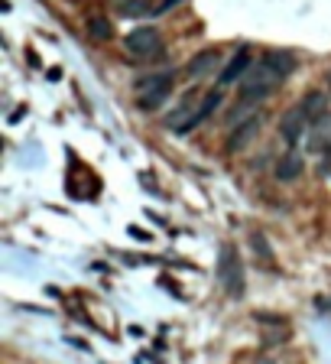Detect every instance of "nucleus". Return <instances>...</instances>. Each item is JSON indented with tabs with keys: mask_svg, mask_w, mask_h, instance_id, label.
<instances>
[{
	"mask_svg": "<svg viewBox=\"0 0 331 364\" xmlns=\"http://www.w3.org/2000/svg\"><path fill=\"white\" fill-rule=\"evenodd\" d=\"M280 82L282 78L273 72V69H267V65L260 62V65H254L250 72L244 75V82H241V98L244 101H267L273 95V91L280 88Z\"/></svg>",
	"mask_w": 331,
	"mask_h": 364,
	"instance_id": "nucleus-1",
	"label": "nucleus"
},
{
	"mask_svg": "<svg viewBox=\"0 0 331 364\" xmlns=\"http://www.w3.org/2000/svg\"><path fill=\"white\" fill-rule=\"evenodd\" d=\"M218 276L228 296H244V267H241V257L234 247H221V257H218Z\"/></svg>",
	"mask_w": 331,
	"mask_h": 364,
	"instance_id": "nucleus-2",
	"label": "nucleus"
},
{
	"mask_svg": "<svg viewBox=\"0 0 331 364\" xmlns=\"http://www.w3.org/2000/svg\"><path fill=\"white\" fill-rule=\"evenodd\" d=\"M123 46H127V52L136 56V59H149V56L160 52V33H156L153 26H140L134 33H127Z\"/></svg>",
	"mask_w": 331,
	"mask_h": 364,
	"instance_id": "nucleus-3",
	"label": "nucleus"
},
{
	"mask_svg": "<svg viewBox=\"0 0 331 364\" xmlns=\"http://www.w3.org/2000/svg\"><path fill=\"white\" fill-rule=\"evenodd\" d=\"M260 130H263V114H257V117H250V121H244V124H237L231 130V137H228V153H241L247 150L250 143H254V137H257Z\"/></svg>",
	"mask_w": 331,
	"mask_h": 364,
	"instance_id": "nucleus-4",
	"label": "nucleus"
},
{
	"mask_svg": "<svg viewBox=\"0 0 331 364\" xmlns=\"http://www.w3.org/2000/svg\"><path fill=\"white\" fill-rule=\"evenodd\" d=\"M306 127H308V117L306 111L295 104V108H289V111L282 114V121H280V137L289 143V147H295L299 140H302V134H306Z\"/></svg>",
	"mask_w": 331,
	"mask_h": 364,
	"instance_id": "nucleus-5",
	"label": "nucleus"
},
{
	"mask_svg": "<svg viewBox=\"0 0 331 364\" xmlns=\"http://www.w3.org/2000/svg\"><path fill=\"white\" fill-rule=\"evenodd\" d=\"M254 69V59H250V49H237L234 59L224 65V72L218 75L221 85H234V82H244V75Z\"/></svg>",
	"mask_w": 331,
	"mask_h": 364,
	"instance_id": "nucleus-6",
	"label": "nucleus"
},
{
	"mask_svg": "<svg viewBox=\"0 0 331 364\" xmlns=\"http://www.w3.org/2000/svg\"><path fill=\"white\" fill-rule=\"evenodd\" d=\"M306 150L308 153H331V114H325V117H319V121L312 124Z\"/></svg>",
	"mask_w": 331,
	"mask_h": 364,
	"instance_id": "nucleus-7",
	"label": "nucleus"
},
{
	"mask_svg": "<svg viewBox=\"0 0 331 364\" xmlns=\"http://www.w3.org/2000/svg\"><path fill=\"white\" fill-rule=\"evenodd\" d=\"M273 173H276V179H280V182H295V179L306 173V163H302V156H299L295 150H289L286 156H280V160H276V169H273Z\"/></svg>",
	"mask_w": 331,
	"mask_h": 364,
	"instance_id": "nucleus-8",
	"label": "nucleus"
},
{
	"mask_svg": "<svg viewBox=\"0 0 331 364\" xmlns=\"http://www.w3.org/2000/svg\"><path fill=\"white\" fill-rule=\"evenodd\" d=\"M263 65L273 69L280 78H289L295 72V56L286 49H270V52H263Z\"/></svg>",
	"mask_w": 331,
	"mask_h": 364,
	"instance_id": "nucleus-9",
	"label": "nucleus"
},
{
	"mask_svg": "<svg viewBox=\"0 0 331 364\" xmlns=\"http://www.w3.org/2000/svg\"><path fill=\"white\" fill-rule=\"evenodd\" d=\"M218 104H221V91H218V88L208 91V95L201 98V104L195 108V114L188 117V124H182V130H179V134H188V130H195L201 121H208L211 114H214V108H218Z\"/></svg>",
	"mask_w": 331,
	"mask_h": 364,
	"instance_id": "nucleus-10",
	"label": "nucleus"
},
{
	"mask_svg": "<svg viewBox=\"0 0 331 364\" xmlns=\"http://www.w3.org/2000/svg\"><path fill=\"white\" fill-rule=\"evenodd\" d=\"M214 69H218V52H214V49H201L198 56L188 59L185 75H188V78H201V75H208V72H214Z\"/></svg>",
	"mask_w": 331,
	"mask_h": 364,
	"instance_id": "nucleus-11",
	"label": "nucleus"
},
{
	"mask_svg": "<svg viewBox=\"0 0 331 364\" xmlns=\"http://www.w3.org/2000/svg\"><path fill=\"white\" fill-rule=\"evenodd\" d=\"M299 108L306 111V117L315 124L319 117H325L328 114V95H321V91H308L306 98L299 101Z\"/></svg>",
	"mask_w": 331,
	"mask_h": 364,
	"instance_id": "nucleus-12",
	"label": "nucleus"
},
{
	"mask_svg": "<svg viewBox=\"0 0 331 364\" xmlns=\"http://www.w3.org/2000/svg\"><path fill=\"white\" fill-rule=\"evenodd\" d=\"M257 114H260V104H257V101H244V98H241L231 108V114H228V124L237 127V124H244V121H250V117H257Z\"/></svg>",
	"mask_w": 331,
	"mask_h": 364,
	"instance_id": "nucleus-13",
	"label": "nucleus"
},
{
	"mask_svg": "<svg viewBox=\"0 0 331 364\" xmlns=\"http://www.w3.org/2000/svg\"><path fill=\"white\" fill-rule=\"evenodd\" d=\"M172 78H175V72H172V69H162V72H153V75L136 78L134 88H136V95H143V91L156 88V85H172Z\"/></svg>",
	"mask_w": 331,
	"mask_h": 364,
	"instance_id": "nucleus-14",
	"label": "nucleus"
},
{
	"mask_svg": "<svg viewBox=\"0 0 331 364\" xmlns=\"http://www.w3.org/2000/svg\"><path fill=\"white\" fill-rule=\"evenodd\" d=\"M110 33H114V29H110L108 16H101V13H91V16H88V36L95 39V43H108Z\"/></svg>",
	"mask_w": 331,
	"mask_h": 364,
	"instance_id": "nucleus-15",
	"label": "nucleus"
},
{
	"mask_svg": "<svg viewBox=\"0 0 331 364\" xmlns=\"http://www.w3.org/2000/svg\"><path fill=\"white\" fill-rule=\"evenodd\" d=\"M169 91H172V85H156V88L143 91V95H140V108H143V111H156L162 101L169 98Z\"/></svg>",
	"mask_w": 331,
	"mask_h": 364,
	"instance_id": "nucleus-16",
	"label": "nucleus"
},
{
	"mask_svg": "<svg viewBox=\"0 0 331 364\" xmlns=\"http://www.w3.org/2000/svg\"><path fill=\"white\" fill-rule=\"evenodd\" d=\"M123 3H127V0H114V7H123Z\"/></svg>",
	"mask_w": 331,
	"mask_h": 364,
	"instance_id": "nucleus-17",
	"label": "nucleus"
},
{
	"mask_svg": "<svg viewBox=\"0 0 331 364\" xmlns=\"http://www.w3.org/2000/svg\"><path fill=\"white\" fill-rule=\"evenodd\" d=\"M257 364H273V361H270V358H263V361H257Z\"/></svg>",
	"mask_w": 331,
	"mask_h": 364,
	"instance_id": "nucleus-18",
	"label": "nucleus"
},
{
	"mask_svg": "<svg viewBox=\"0 0 331 364\" xmlns=\"http://www.w3.org/2000/svg\"><path fill=\"white\" fill-rule=\"evenodd\" d=\"M328 85H331V72H328Z\"/></svg>",
	"mask_w": 331,
	"mask_h": 364,
	"instance_id": "nucleus-19",
	"label": "nucleus"
}]
</instances>
